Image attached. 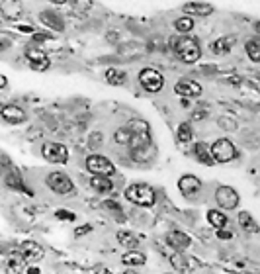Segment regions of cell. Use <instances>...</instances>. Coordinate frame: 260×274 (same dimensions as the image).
Returning <instances> with one entry per match:
<instances>
[{"mask_svg":"<svg viewBox=\"0 0 260 274\" xmlns=\"http://www.w3.org/2000/svg\"><path fill=\"white\" fill-rule=\"evenodd\" d=\"M25 57H27V61H30V67L34 69V71H47L49 69V57L45 55V51L41 49V47H36V45H27L25 47Z\"/></svg>","mask_w":260,"mask_h":274,"instance_id":"8","label":"cell"},{"mask_svg":"<svg viewBox=\"0 0 260 274\" xmlns=\"http://www.w3.org/2000/svg\"><path fill=\"white\" fill-rule=\"evenodd\" d=\"M233 235H235V233H233V231H227L225 227L217 229V237H219V239H223V241H229V239H233Z\"/></svg>","mask_w":260,"mask_h":274,"instance_id":"36","label":"cell"},{"mask_svg":"<svg viewBox=\"0 0 260 274\" xmlns=\"http://www.w3.org/2000/svg\"><path fill=\"white\" fill-rule=\"evenodd\" d=\"M245 51H247V55L250 57V61L254 63H260V39H248L247 43H245Z\"/></svg>","mask_w":260,"mask_h":274,"instance_id":"27","label":"cell"},{"mask_svg":"<svg viewBox=\"0 0 260 274\" xmlns=\"http://www.w3.org/2000/svg\"><path fill=\"white\" fill-rule=\"evenodd\" d=\"M4 182H6V186L14 188V190H22V192H25L27 196H34V192H32V190H27L25 184L22 182V176H20L18 171H10V173L6 175V178H4Z\"/></svg>","mask_w":260,"mask_h":274,"instance_id":"21","label":"cell"},{"mask_svg":"<svg viewBox=\"0 0 260 274\" xmlns=\"http://www.w3.org/2000/svg\"><path fill=\"white\" fill-rule=\"evenodd\" d=\"M90 186L94 188L96 192H100V194H106V192H111V190H113V182L110 180V176L92 175V178H90Z\"/></svg>","mask_w":260,"mask_h":274,"instance_id":"20","label":"cell"},{"mask_svg":"<svg viewBox=\"0 0 260 274\" xmlns=\"http://www.w3.org/2000/svg\"><path fill=\"white\" fill-rule=\"evenodd\" d=\"M106 83L113 85V87H122L127 83V75L124 71H118V69H108L106 71Z\"/></svg>","mask_w":260,"mask_h":274,"instance_id":"25","label":"cell"},{"mask_svg":"<svg viewBox=\"0 0 260 274\" xmlns=\"http://www.w3.org/2000/svg\"><path fill=\"white\" fill-rule=\"evenodd\" d=\"M49 2H53V4H67L69 0H49Z\"/></svg>","mask_w":260,"mask_h":274,"instance_id":"43","label":"cell"},{"mask_svg":"<svg viewBox=\"0 0 260 274\" xmlns=\"http://www.w3.org/2000/svg\"><path fill=\"white\" fill-rule=\"evenodd\" d=\"M174 92L180 94L182 98H198V96H201V85L196 80H190V78H182L176 83Z\"/></svg>","mask_w":260,"mask_h":274,"instance_id":"11","label":"cell"},{"mask_svg":"<svg viewBox=\"0 0 260 274\" xmlns=\"http://www.w3.org/2000/svg\"><path fill=\"white\" fill-rule=\"evenodd\" d=\"M215 202L219 204V208L221 210H235L237 206H239V192H237L235 188L231 186H217L215 190Z\"/></svg>","mask_w":260,"mask_h":274,"instance_id":"7","label":"cell"},{"mask_svg":"<svg viewBox=\"0 0 260 274\" xmlns=\"http://www.w3.org/2000/svg\"><path fill=\"white\" fill-rule=\"evenodd\" d=\"M41 155H43L45 161L53 162V165H65V162L69 161V149L63 143H53V141L43 143Z\"/></svg>","mask_w":260,"mask_h":274,"instance_id":"5","label":"cell"},{"mask_svg":"<svg viewBox=\"0 0 260 274\" xmlns=\"http://www.w3.org/2000/svg\"><path fill=\"white\" fill-rule=\"evenodd\" d=\"M39 20L47 25V28L55 30V32H63V30H65L63 18L57 12H53V10H43V12L39 14Z\"/></svg>","mask_w":260,"mask_h":274,"instance_id":"18","label":"cell"},{"mask_svg":"<svg viewBox=\"0 0 260 274\" xmlns=\"http://www.w3.org/2000/svg\"><path fill=\"white\" fill-rule=\"evenodd\" d=\"M178 188H180V194L184 198H194L201 190V180L194 175H184L180 176V180H178Z\"/></svg>","mask_w":260,"mask_h":274,"instance_id":"10","label":"cell"},{"mask_svg":"<svg viewBox=\"0 0 260 274\" xmlns=\"http://www.w3.org/2000/svg\"><path fill=\"white\" fill-rule=\"evenodd\" d=\"M170 47L174 49L176 57H178L180 61L188 63V65L196 63L199 59V55H201V49H199L198 41L188 38V36H180V38L170 39Z\"/></svg>","mask_w":260,"mask_h":274,"instance_id":"2","label":"cell"},{"mask_svg":"<svg viewBox=\"0 0 260 274\" xmlns=\"http://www.w3.org/2000/svg\"><path fill=\"white\" fill-rule=\"evenodd\" d=\"M176 137H178L180 143H190L192 137H194V133H192V125L188 124V122H182V124L178 125V133H176Z\"/></svg>","mask_w":260,"mask_h":274,"instance_id":"31","label":"cell"},{"mask_svg":"<svg viewBox=\"0 0 260 274\" xmlns=\"http://www.w3.org/2000/svg\"><path fill=\"white\" fill-rule=\"evenodd\" d=\"M118 243L129 251L139 247V239H137V235H133L131 231H120V233H118Z\"/></svg>","mask_w":260,"mask_h":274,"instance_id":"24","label":"cell"},{"mask_svg":"<svg viewBox=\"0 0 260 274\" xmlns=\"http://www.w3.org/2000/svg\"><path fill=\"white\" fill-rule=\"evenodd\" d=\"M55 217H57V220H65V222L76 220V215H74L73 212H67V210H57V212H55Z\"/></svg>","mask_w":260,"mask_h":274,"instance_id":"34","label":"cell"},{"mask_svg":"<svg viewBox=\"0 0 260 274\" xmlns=\"http://www.w3.org/2000/svg\"><path fill=\"white\" fill-rule=\"evenodd\" d=\"M86 169L88 173H92V175H104V176H111L115 173V167H113V162L110 159H106L104 155H90L86 157Z\"/></svg>","mask_w":260,"mask_h":274,"instance_id":"6","label":"cell"},{"mask_svg":"<svg viewBox=\"0 0 260 274\" xmlns=\"http://www.w3.org/2000/svg\"><path fill=\"white\" fill-rule=\"evenodd\" d=\"M211 155H213L215 162H229V161H233V159L237 157L235 143H233L231 139H227V137L215 139V141L211 143Z\"/></svg>","mask_w":260,"mask_h":274,"instance_id":"3","label":"cell"},{"mask_svg":"<svg viewBox=\"0 0 260 274\" xmlns=\"http://www.w3.org/2000/svg\"><path fill=\"white\" fill-rule=\"evenodd\" d=\"M219 124H221L223 129H237V122H233V120H227V118H219Z\"/></svg>","mask_w":260,"mask_h":274,"instance_id":"35","label":"cell"},{"mask_svg":"<svg viewBox=\"0 0 260 274\" xmlns=\"http://www.w3.org/2000/svg\"><path fill=\"white\" fill-rule=\"evenodd\" d=\"M208 222H210V225H213L215 229H221V227H227V215L225 213H221L219 210H210L208 212Z\"/></svg>","mask_w":260,"mask_h":274,"instance_id":"26","label":"cell"},{"mask_svg":"<svg viewBox=\"0 0 260 274\" xmlns=\"http://www.w3.org/2000/svg\"><path fill=\"white\" fill-rule=\"evenodd\" d=\"M6 85H8V80H6V76L2 75V76H0V87H2V88H6Z\"/></svg>","mask_w":260,"mask_h":274,"instance_id":"41","label":"cell"},{"mask_svg":"<svg viewBox=\"0 0 260 274\" xmlns=\"http://www.w3.org/2000/svg\"><path fill=\"white\" fill-rule=\"evenodd\" d=\"M90 231H92V227H90V225H80V227H76V229H74V235L82 237L84 233H90Z\"/></svg>","mask_w":260,"mask_h":274,"instance_id":"37","label":"cell"},{"mask_svg":"<svg viewBox=\"0 0 260 274\" xmlns=\"http://www.w3.org/2000/svg\"><path fill=\"white\" fill-rule=\"evenodd\" d=\"M122 262L127 264V266H143L147 262V257L143 253H139V251L131 249L129 253H125L124 257H122Z\"/></svg>","mask_w":260,"mask_h":274,"instance_id":"23","label":"cell"},{"mask_svg":"<svg viewBox=\"0 0 260 274\" xmlns=\"http://www.w3.org/2000/svg\"><path fill=\"white\" fill-rule=\"evenodd\" d=\"M2 120L14 125L22 124V122H25V112L20 106H16V104H6V106L2 108Z\"/></svg>","mask_w":260,"mask_h":274,"instance_id":"14","label":"cell"},{"mask_svg":"<svg viewBox=\"0 0 260 274\" xmlns=\"http://www.w3.org/2000/svg\"><path fill=\"white\" fill-rule=\"evenodd\" d=\"M131 129L124 125V127H120V129H115V133H113V139H115V143H120V145H129L131 143Z\"/></svg>","mask_w":260,"mask_h":274,"instance_id":"29","label":"cell"},{"mask_svg":"<svg viewBox=\"0 0 260 274\" xmlns=\"http://www.w3.org/2000/svg\"><path fill=\"white\" fill-rule=\"evenodd\" d=\"M18 30H20V32H24V34H32V36H34V32H36V30H34V28H30V25H18Z\"/></svg>","mask_w":260,"mask_h":274,"instance_id":"40","label":"cell"},{"mask_svg":"<svg viewBox=\"0 0 260 274\" xmlns=\"http://www.w3.org/2000/svg\"><path fill=\"white\" fill-rule=\"evenodd\" d=\"M168 259H170V262H172V266L176 268V270H180V272H182V270H188L190 259H186L182 253H178V251H176V253H172Z\"/></svg>","mask_w":260,"mask_h":274,"instance_id":"30","label":"cell"},{"mask_svg":"<svg viewBox=\"0 0 260 274\" xmlns=\"http://www.w3.org/2000/svg\"><path fill=\"white\" fill-rule=\"evenodd\" d=\"M166 243L176 251H182V249H188L190 247V243H192V239L182 233V231H178V229H172L168 235H166Z\"/></svg>","mask_w":260,"mask_h":274,"instance_id":"16","label":"cell"},{"mask_svg":"<svg viewBox=\"0 0 260 274\" xmlns=\"http://www.w3.org/2000/svg\"><path fill=\"white\" fill-rule=\"evenodd\" d=\"M139 83H141V87L145 88L147 92H153V94H157V92H161L162 87H164V76L157 71V69H143L141 73H139Z\"/></svg>","mask_w":260,"mask_h":274,"instance_id":"4","label":"cell"},{"mask_svg":"<svg viewBox=\"0 0 260 274\" xmlns=\"http://www.w3.org/2000/svg\"><path fill=\"white\" fill-rule=\"evenodd\" d=\"M174 28H176V32H178V34L186 36V34H188V32H192V28H194V20H192V16H182V18H178V20L174 22Z\"/></svg>","mask_w":260,"mask_h":274,"instance_id":"28","label":"cell"},{"mask_svg":"<svg viewBox=\"0 0 260 274\" xmlns=\"http://www.w3.org/2000/svg\"><path fill=\"white\" fill-rule=\"evenodd\" d=\"M47 39H51V34H34V41H47Z\"/></svg>","mask_w":260,"mask_h":274,"instance_id":"38","label":"cell"},{"mask_svg":"<svg viewBox=\"0 0 260 274\" xmlns=\"http://www.w3.org/2000/svg\"><path fill=\"white\" fill-rule=\"evenodd\" d=\"M192 151H194V157L198 159V162L208 165V167L215 165V159H213V155H211V147H208L206 143H194Z\"/></svg>","mask_w":260,"mask_h":274,"instance_id":"19","label":"cell"},{"mask_svg":"<svg viewBox=\"0 0 260 274\" xmlns=\"http://www.w3.org/2000/svg\"><path fill=\"white\" fill-rule=\"evenodd\" d=\"M22 0H2L0 4V12L2 18L8 20V22H16L20 16H22Z\"/></svg>","mask_w":260,"mask_h":274,"instance_id":"12","label":"cell"},{"mask_svg":"<svg viewBox=\"0 0 260 274\" xmlns=\"http://www.w3.org/2000/svg\"><path fill=\"white\" fill-rule=\"evenodd\" d=\"M94 6V0H73V8L76 12H88Z\"/></svg>","mask_w":260,"mask_h":274,"instance_id":"32","label":"cell"},{"mask_svg":"<svg viewBox=\"0 0 260 274\" xmlns=\"http://www.w3.org/2000/svg\"><path fill=\"white\" fill-rule=\"evenodd\" d=\"M47 186L55 192V194H71L73 192V180L69 178V176L65 175V173H51L49 176H47Z\"/></svg>","mask_w":260,"mask_h":274,"instance_id":"9","label":"cell"},{"mask_svg":"<svg viewBox=\"0 0 260 274\" xmlns=\"http://www.w3.org/2000/svg\"><path fill=\"white\" fill-rule=\"evenodd\" d=\"M239 225H241L247 233H252V235H256V233L260 231L258 224L254 222V217H252L248 212H239Z\"/></svg>","mask_w":260,"mask_h":274,"instance_id":"22","label":"cell"},{"mask_svg":"<svg viewBox=\"0 0 260 274\" xmlns=\"http://www.w3.org/2000/svg\"><path fill=\"white\" fill-rule=\"evenodd\" d=\"M182 10L188 16H201V18H206V16H211L215 8L211 4H208V2H188V4L182 6Z\"/></svg>","mask_w":260,"mask_h":274,"instance_id":"15","label":"cell"},{"mask_svg":"<svg viewBox=\"0 0 260 274\" xmlns=\"http://www.w3.org/2000/svg\"><path fill=\"white\" fill-rule=\"evenodd\" d=\"M104 208H106V210H110V212H115L120 217H122V222H125L124 220V208H122L118 202H113V200H106V202H104Z\"/></svg>","mask_w":260,"mask_h":274,"instance_id":"33","label":"cell"},{"mask_svg":"<svg viewBox=\"0 0 260 274\" xmlns=\"http://www.w3.org/2000/svg\"><path fill=\"white\" fill-rule=\"evenodd\" d=\"M235 41H237L235 36H227V38L215 39L210 45L211 53H213V55H227V53H231V49L235 47Z\"/></svg>","mask_w":260,"mask_h":274,"instance_id":"17","label":"cell"},{"mask_svg":"<svg viewBox=\"0 0 260 274\" xmlns=\"http://www.w3.org/2000/svg\"><path fill=\"white\" fill-rule=\"evenodd\" d=\"M201 118H208L206 110H196V112L192 114V120H201Z\"/></svg>","mask_w":260,"mask_h":274,"instance_id":"39","label":"cell"},{"mask_svg":"<svg viewBox=\"0 0 260 274\" xmlns=\"http://www.w3.org/2000/svg\"><path fill=\"white\" fill-rule=\"evenodd\" d=\"M20 251H22V257H24L27 262L41 261V259H43V255H45L43 247H41L39 243H36V241H24V243H22V247H20Z\"/></svg>","mask_w":260,"mask_h":274,"instance_id":"13","label":"cell"},{"mask_svg":"<svg viewBox=\"0 0 260 274\" xmlns=\"http://www.w3.org/2000/svg\"><path fill=\"white\" fill-rule=\"evenodd\" d=\"M256 32H260V22H256Z\"/></svg>","mask_w":260,"mask_h":274,"instance_id":"44","label":"cell"},{"mask_svg":"<svg viewBox=\"0 0 260 274\" xmlns=\"http://www.w3.org/2000/svg\"><path fill=\"white\" fill-rule=\"evenodd\" d=\"M125 200L141 206V208H151L155 202H157V194H155V188L145 184V182H133L125 188Z\"/></svg>","mask_w":260,"mask_h":274,"instance_id":"1","label":"cell"},{"mask_svg":"<svg viewBox=\"0 0 260 274\" xmlns=\"http://www.w3.org/2000/svg\"><path fill=\"white\" fill-rule=\"evenodd\" d=\"M25 272H34V274H39V268H25Z\"/></svg>","mask_w":260,"mask_h":274,"instance_id":"42","label":"cell"}]
</instances>
